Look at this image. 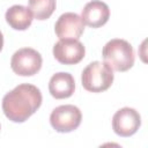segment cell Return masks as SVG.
Here are the masks:
<instances>
[{
  "mask_svg": "<svg viewBox=\"0 0 148 148\" xmlns=\"http://www.w3.org/2000/svg\"><path fill=\"white\" fill-rule=\"evenodd\" d=\"M42 99L40 90L34 84H18L3 96L2 111L9 120L23 123L38 110Z\"/></svg>",
  "mask_w": 148,
  "mask_h": 148,
  "instance_id": "cell-1",
  "label": "cell"
},
{
  "mask_svg": "<svg viewBox=\"0 0 148 148\" xmlns=\"http://www.w3.org/2000/svg\"><path fill=\"white\" fill-rule=\"evenodd\" d=\"M104 62L109 65L112 71L126 72L134 65V51L132 45L125 40L114 38L109 40L102 51Z\"/></svg>",
  "mask_w": 148,
  "mask_h": 148,
  "instance_id": "cell-2",
  "label": "cell"
},
{
  "mask_svg": "<svg viewBox=\"0 0 148 148\" xmlns=\"http://www.w3.org/2000/svg\"><path fill=\"white\" fill-rule=\"evenodd\" d=\"M82 86L91 92L108 90L113 82V72L108 64L101 61L90 62L81 74Z\"/></svg>",
  "mask_w": 148,
  "mask_h": 148,
  "instance_id": "cell-3",
  "label": "cell"
},
{
  "mask_svg": "<svg viewBox=\"0 0 148 148\" xmlns=\"http://www.w3.org/2000/svg\"><path fill=\"white\" fill-rule=\"evenodd\" d=\"M43 59L39 52L31 47H23L17 50L10 60L13 72L20 76H31L42 68Z\"/></svg>",
  "mask_w": 148,
  "mask_h": 148,
  "instance_id": "cell-4",
  "label": "cell"
},
{
  "mask_svg": "<svg viewBox=\"0 0 148 148\" xmlns=\"http://www.w3.org/2000/svg\"><path fill=\"white\" fill-rule=\"evenodd\" d=\"M82 120L80 109L72 104L59 105L50 114L51 126L59 133H68L76 130Z\"/></svg>",
  "mask_w": 148,
  "mask_h": 148,
  "instance_id": "cell-5",
  "label": "cell"
},
{
  "mask_svg": "<svg viewBox=\"0 0 148 148\" xmlns=\"http://www.w3.org/2000/svg\"><path fill=\"white\" fill-rule=\"evenodd\" d=\"M86 54V49L79 39H60L53 46L54 58L64 65L79 64Z\"/></svg>",
  "mask_w": 148,
  "mask_h": 148,
  "instance_id": "cell-6",
  "label": "cell"
},
{
  "mask_svg": "<svg viewBox=\"0 0 148 148\" xmlns=\"http://www.w3.org/2000/svg\"><path fill=\"white\" fill-rule=\"evenodd\" d=\"M141 125V117L135 109L123 108L112 118V128L116 134L127 138L136 133Z\"/></svg>",
  "mask_w": 148,
  "mask_h": 148,
  "instance_id": "cell-7",
  "label": "cell"
},
{
  "mask_svg": "<svg viewBox=\"0 0 148 148\" xmlns=\"http://www.w3.org/2000/svg\"><path fill=\"white\" fill-rule=\"evenodd\" d=\"M84 22L75 13H64L56 22L54 31L59 39H79L84 31Z\"/></svg>",
  "mask_w": 148,
  "mask_h": 148,
  "instance_id": "cell-8",
  "label": "cell"
},
{
  "mask_svg": "<svg viewBox=\"0 0 148 148\" xmlns=\"http://www.w3.org/2000/svg\"><path fill=\"white\" fill-rule=\"evenodd\" d=\"M110 17L109 6L101 0L88 2L81 13V18L90 28H99L104 25Z\"/></svg>",
  "mask_w": 148,
  "mask_h": 148,
  "instance_id": "cell-9",
  "label": "cell"
},
{
  "mask_svg": "<svg viewBox=\"0 0 148 148\" xmlns=\"http://www.w3.org/2000/svg\"><path fill=\"white\" fill-rule=\"evenodd\" d=\"M75 81L69 73L59 72L52 75L49 82V91L57 99L68 98L74 94Z\"/></svg>",
  "mask_w": 148,
  "mask_h": 148,
  "instance_id": "cell-10",
  "label": "cell"
},
{
  "mask_svg": "<svg viewBox=\"0 0 148 148\" xmlns=\"http://www.w3.org/2000/svg\"><path fill=\"white\" fill-rule=\"evenodd\" d=\"M6 22L15 30H27L34 20V15L28 7L22 5H14L7 9L5 14Z\"/></svg>",
  "mask_w": 148,
  "mask_h": 148,
  "instance_id": "cell-11",
  "label": "cell"
},
{
  "mask_svg": "<svg viewBox=\"0 0 148 148\" xmlns=\"http://www.w3.org/2000/svg\"><path fill=\"white\" fill-rule=\"evenodd\" d=\"M56 0H29V9L35 18L44 21L56 10Z\"/></svg>",
  "mask_w": 148,
  "mask_h": 148,
  "instance_id": "cell-12",
  "label": "cell"
},
{
  "mask_svg": "<svg viewBox=\"0 0 148 148\" xmlns=\"http://www.w3.org/2000/svg\"><path fill=\"white\" fill-rule=\"evenodd\" d=\"M2 46H3V35L0 31V51L2 50Z\"/></svg>",
  "mask_w": 148,
  "mask_h": 148,
  "instance_id": "cell-13",
  "label": "cell"
}]
</instances>
